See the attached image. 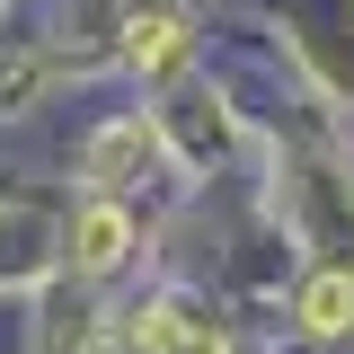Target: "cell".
I'll use <instances>...</instances> for the list:
<instances>
[{
	"label": "cell",
	"instance_id": "4",
	"mask_svg": "<svg viewBox=\"0 0 354 354\" xmlns=\"http://www.w3.org/2000/svg\"><path fill=\"white\" fill-rule=\"evenodd\" d=\"M142 142H151V133H142V115H124V124H106V133H97V142L80 151L88 195H115V186H124V160H142Z\"/></svg>",
	"mask_w": 354,
	"mask_h": 354
},
{
	"label": "cell",
	"instance_id": "2",
	"mask_svg": "<svg viewBox=\"0 0 354 354\" xmlns=\"http://www.w3.org/2000/svg\"><path fill=\"white\" fill-rule=\"evenodd\" d=\"M124 62L142 71V80H169L177 62H186V9H169V0L124 9Z\"/></svg>",
	"mask_w": 354,
	"mask_h": 354
},
{
	"label": "cell",
	"instance_id": "1",
	"mask_svg": "<svg viewBox=\"0 0 354 354\" xmlns=\"http://www.w3.org/2000/svg\"><path fill=\"white\" fill-rule=\"evenodd\" d=\"M133 248V213L115 204V195H88L80 213H71V230H62V257H71V274H115Z\"/></svg>",
	"mask_w": 354,
	"mask_h": 354
},
{
	"label": "cell",
	"instance_id": "5",
	"mask_svg": "<svg viewBox=\"0 0 354 354\" xmlns=\"http://www.w3.org/2000/svg\"><path fill=\"white\" fill-rule=\"evenodd\" d=\"M27 88H36V62H9L0 71V97H27Z\"/></svg>",
	"mask_w": 354,
	"mask_h": 354
},
{
	"label": "cell",
	"instance_id": "3",
	"mask_svg": "<svg viewBox=\"0 0 354 354\" xmlns=\"http://www.w3.org/2000/svg\"><path fill=\"white\" fill-rule=\"evenodd\" d=\"M292 310H301V328H310V337H354V274H346V266L310 274Z\"/></svg>",
	"mask_w": 354,
	"mask_h": 354
}]
</instances>
